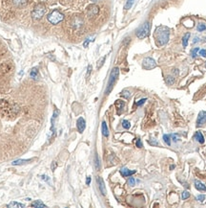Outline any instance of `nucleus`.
I'll return each mask as SVG.
<instances>
[{
  "instance_id": "obj_1",
  "label": "nucleus",
  "mask_w": 206,
  "mask_h": 208,
  "mask_svg": "<svg viewBox=\"0 0 206 208\" xmlns=\"http://www.w3.org/2000/svg\"><path fill=\"white\" fill-rule=\"evenodd\" d=\"M169 29L165 26L159 27L156 30V41L157 45H165L169 41Z\"/></svg>"
},
{
  "instance_id": "obj_2",
  "label": "nucleus",
  "mask_w": 206,
  "mask_h": 208,
  "mask_svg": "<svg viewBox=\"0 0 206 208\" xmlns=\"http://www.w3.org/2000/svg\"><path fill=\"white\" fill-rule=\"evenodd\" d=\"M47 12V9H46V6L43 3H38L37 5H35V7L33 8V12H31V18L33 20H40L44 15Z\"/></svg>"
},
{
  "instance_id": "obj_3",
  "label": "nucleus",
  "mask_w": 206,
  "mask_h": 208,
  "mask_svg": "<svg viewBox=\"0 0 206 208\" xmlns=\"http://www.w3.org/2000/svg\"><path fill=\"white\" fill-rule=\"evenodd\" d=\"M118 75H119L118 67H114L110 74V78H109V81H108L107 88H106V91H105L106 94H109L112 90H113V87H114V84H116L117 78H118Z\"/></svg>"
},
{
  "instance_id": "obj_4",
  "label": "nucleus",
  "mask_w": 206,
  "mask_h": 208,
  "mask_svg": "<svg viewBox=\"0 0 206 208\" xmlns=\"http://www.w3.org/2000/svg\"><path fill=\"white\" fill-rule=\"evenodd\" d=\"M47 19L50 23L56 25V24L60 23V22L64 19V15H63L61 12H59L58 10H54L53 12L48 15Z\"/></svg>"
},
{
  "instance_id": "obj_5",
  "label": "nucleus",
  "mask_w": 206,
  "mask_h": 208,
  "mask_svg": "<svg viewBox=\"0 0 206 208\" xmlns=\"http://www.w3.org/2000/svg\"><path fill=\"white\" fill-rule=\"evenodd\" d=\"M150 29H151L150 22L146 21V22H144V23H143L141 26L138 28V29L136 30V36L138 38H140V39L145 38L146 36H148L149 34H150Z\"/></svg>"
},
{
  "instance_id": "obj_6",
  "label": "nucleus",
  "mask_w": 206,
  "mask_h": 208,
  "mask_svg": "<svg viewBox=\"0 0 206 208\" xmlns=\"http://www.w3.org/2000/svg\"><path fill=\"white\" fill-rule=\"evenodd\" d=\"M142 67L146 70H152L157 67V62L152 58H145L142 61Z\"/></svg>"
},
{
  "instance_id": "obj_7",
  "label": "nucleus",
  "mask_w": 206,
  "mask_h": 208,
  "mask_svg": "<svg viewBox=\"0 0 206 208\" xmlns=\"http://www.w3.org/2000/svg\"><path fill=\"white\" fill-rule=\"evenodd\" d=\"M99 13V7L96 4H91L87 7V15L89 18H94Z\"/></svg>"
},
{
  "instance_id": "obj_8",
  "label": "nucleus",
  "mask_w": 206,
  "mask_h": 208,
  "mask_svg": "<svg viewBox=\"0 0 206 208\" xmlns=\"http://www.w3.org/2000/svg\"><path fill=\"white\" fill-rule=\"evenodd\" d=\"M206 123V111H200L197 119V127H202Z\"/></svg>"
},
{
  "instance_id": "obj_9",
  "label": "nucleus",
  "mask_w": 206,
  "mask_h": 208,
  "mask_svg": "<svg viewBox=\"0 0 206 208\" xmlns=\"http://www.w3.org/2000/svg\"><path fill=\"white\" fill-rule=\"evenodd\" d=\"M76 128H77V130H78L80 133H82L83 132H84V130H85V128H86V122H85V120H84V118L79 117L78 119H77V121H76Z\"/></svg>"
},
{
  "instance_id": "obj_10",
  "label": "nucleus",
  "mask_w": 206,
  "mask_h": 208,
  "mask_svg": "<svg viewBox=\"0 0 206 208\" xmlns=\"http://www.w3.org/2000/svg\"><path fill=\"white\" fill-rule=\"evenodd\" d=\"M58 115H59V111L57 109H54V114L52 116V127H51V130L53 133L56 132V120Z\"/></svg>"
},
{
  "instance_id": "obj_11",
  "label": "nucleus",
  "mask_w": 206,
  "mask_h": 208,
  "mask_svg": "<svg viewBox=\"0 0 206 208\" xmlns=\"http://www.w3.org/2000/svg\"><path fill=\"white\" fill-rule=\"evenodd\" d=\"M96 181H97V184H98V188H99L100 193H101L103 196H105L106 195V188H105V184H104L103 179L100 178V176H97Z\"/></svg>"
},
{
  "instance_id": "obj_12",
  "label": "nucleus",
  "mask_w": 206,
  "mask_h": 208,
  "mask_svg": "<svg viewBox=\"0 0 206 208\" xmlns=\"http://www.w3.org/2000/svg\"><path fill=\"white\" fill-rule=\"evenodd\" d=\"M120 174H121V176H131L132 175H134V174H136V171H131V170H129L127 169V168H125V167H123L120 169Z\"/></svg>"
},
{
  "instance_id": "obj_13",
  "label": "nucleus",
  "mask_w": 206,
  "mask_h": 208,
  "mask_svg": "<svg viewBox=\"0 0 206 208\" xmlns=\"http://www.w3.org/2000/svg\"><path fill=\"white\" fill-rule=\"evenodd\" d=\"M13 4L18 8H23L25 6H27L29 0H13Z\"/></svg>"
},
{
  "instance_id": "obj_14",
  "label": "nucleus",
  "mask_w": 206,
  "mask_h": 208,
  "mask_svg": "<svg viewBox=\"0 0 206 208\" xmlns=\"http://www.w3.org/2000/svg\"><path fill=\"white\" fill-rule=\"evenodd\" d=\"M194 183H195V187H196L197 190H199V191H206V186L202 183L201 181H199V180H197V179H196V180L194 181Z\"/></svg>"
},
{
  "instance_id": "obj_15",
  "label": "nucleus",
  "mask_w": 206,
  "mask_h": 208,
  "mask_svg": "<svg viewBox=\"0 0 206 208\" xmlns=\"http://www.w3.org/2000/svg\"><path fill=\"white\" fill-rule=\"evenodd\" d=\"M195 138H196V140L199 142L200 144H203L204 143V136H203L202 132H197L196 134H195Z\"/></svg>"
},
{
  "instance_id": "obj_16",
  "label": "nucleus",
  "mask_w": 206,
  "mask_h": 208,
  "mask_svg": "<svg viewBox=\"0 0 206 208\" xmlns=\"http://www.w3.org/2000/svg\"><path fill=\"white\" fill-rule=\"evenodd\" d=\"M101 130H102V134L104 135L105 137H108V136H109V130H108L107 124H106V122H105V121H103V122H102Z\"/></svg>"
},
{
  "instance_id": "obj_17",
  "label": "nucleus",
  "mask_w": 206,
  "mask_h": 208,
  "mask_svg": "<svg viewBox=\"0 0 206 208\" xmlns=\"http://www.w3.org/2000/svg\"><path fill=\"white\" fill-rule=\"evenodd\" d=\"M8 207L9 208H21V207H25V204L20 203V202H17V201H13L8 204Z\"/></svg>"
},
{
  "instance_id": "obj_18",
  "label": "nucleus",
  "mask_w": 206,
  "mask_h": 208,
  "mask_svg": "<svg viewBox=\"0 0 206 208\" xmlns=\"http://www.w3.org/2000/svg\"><path fill=\"white\" fill-rule=\"evenodd\" d=\"M31 207H36V208H41V207H47V205L44 204L41 201H34L33 203L31 204Z\"/></svg>"
},
{
  "instance_id": "obj_19",
  "label": "nucleus",
  "mask_w": 206,
  "mask_h": 208,
  "mask_svg": "<svg viewBox=\"0 0 206 208\" xmlns=\"http://www.w3.org/2000/svg\"><path fill=\"white\" fill-rule=\"evenodd\" d=\"M33 160V159H18V160H15L13 162V165H23V164H27L30 163V162Z\"/></svg>"
},
{
  "instance_id": "obj_20",
  "label": "nucleus",
  "mask_w": 206,
  "mask_h": 208,
  "mask_svg": "<svg viewBox=\"0 0 206 208\" xmlns=\"http://www.w3.org/2000/svg\"><path fill=\"white\" fill-rule=\"evenodd\" d=\"M189 38H190V33H186L185 35H184V36L182 38V46L184 47V48L187 47Z\"/></svg>"
},
{
  "instance_id": "obj_21",
  "label": "nucleus",
  "mask_w": 206,
  "mask_h": 208,
  "mask_svg": "<svg viewBox=\"0 0 206 208\" xmlns=\"http://www.w3.org/2000/svg\"><path fill=\"white\" fill-rule=\"evenodd\" d=\"M30 76H31L33 80H36V79H37V77H38V70H37V68H33V69L31 70Z\"/></svg>"
},
{
  "instance_id": "obj_22",
  "label": "nucleus",
  "mask_w": 206,
  "mask_h": 208,
  "mask_svg": "<svg viewBox=\"0 0 206 208\" xmlns=\"http://www.w3.org/2000/svg\"><path fill=\"white\" fill-rule=\"evenodd\" d=\"M163 141H164V143L167 145V146H170L171 145V135L164 134L163 135Z\"/></svg>"
},
{
  "instance_id": "obj_23",
  "label": "nucleus",
  "mask_w": 206,
  "mask_h": 208,
  "mask_svg": "<svg viewBox=\"0 0 206 208\" xmlns=\"http://www.w3.org/2000/svg\"><path fill=\"white\" fill-rule=\"evenodd\" d=\"M134 0H126V3H125L124 9H125V10L131 9L132 6H133V5H134Z\"/></svg>"
},
{
  "instance_id": "obj_24",
  "label": "nucleus",
  "mask_w": 206,
  "mask_h": 208,
  "mask_svg": "<svg viewBox=\"0 0 206 208\" xmlns=\"http://www.w3.org/2000/svg\"><path fill=\"white\" fill-rule=\"evenodd\" d=\"M120 95H121L122 97H124V98H126V99H129L131 97V92L127 89H124L121 93H120Z\"/></svg>"
},
{
  "instance_id": "obj_25",
  "label": "nucleus",
  "mask_w": 206,
  "mask_h": 208,
  "mask_svg": "<svg viewBox=\"0 0 206 208\" xmlns=\"http://www.w3.org/2000/svg\"><path fill=\"white\" fill-rule=\"evenodd\" d=\"M165 81L169 85H172V84H174V82H175V78L173 76H167L165 79Z\"/></svg>"
},
{
  "instance_id": "obj_26",
  "label": "nucleus",
  "mask_w": 206,
  "mask_h": 208,
  "mask_svg": "<svg viewBox=\"0 0 206 208\" xmlns=\"http://www.w3.org/2000/svg\"><path fill=\"white\" fill-rule=\"evenodd\" d=\"M124 106H125L124 102L120 101V100H117V101L116 102V107H117V109H123Z\"/></svg>"
},
{
  "instance_id": "obj_27",
  "label": "nucleus",
  "mask_w": 206,
  "mask_h": 208,
  "mask_svg": "<svg viewBox=\"0 0 206 208\" xmlns=\"http://www.w3.org/2000/svg\"><path fill=\"white\" fill-rule=\"evenodd\" d=\"M197 29L199 32H203L204 30H206V25L203 24V23H199V25H197Z\"/></svg>"
},
{
  "instance_id": "obj_28",
  "label": "nucleus",
  "mask_w": 206,
  "mask_h": 208,
  "mask_svg": "<svg viewBox=\"0 0 206 208\" xmlns=\"http://www.w3.org/2000/svg\"><path fill=\"white\" fill-rule=\"evenodd\" d=\"M122 127L124 128V129H126V130L130 129V127H131L130 122L127 121V120H123V121H122Z\"/></svg>"
},
{
  "instance_id": "obj_29",
  "label": "nucleus",
  "mask_w": 206,
  "mask_h": 208,
  "mask_svg": "<svg viewBox=\"0 0 206 208\" xmlns=\"http://www.w3.org/2000/svg\"><path fill=\"white\" fill-rule=\"evenodd\" d=\"M94 164H96V170H99L100 169V164H99V158L97 155H96V157H94Z\"/></svg>"
},
{
  "instance_id": "obj_30",
  "label": "nucleus",
  "mask_w": 206,
  "mask_h": 208,
  "mask_svg": "<svg viewBox=\"0 0 206 208\" xmlns=\"http://www.w3.org/2000/svg\"><path fill=\"white\" fill-rule=\"evenodd\" d=\"M199 47L194 48V49L191 51V55H192V57H193V58H196L197 55V53L199 52Z\"/></svg>"
},
{
  "instance_id": "obj_31",
  "label": "nucleus",
  "mask_w": 206,
  "mask_h": 208,
  "mask_svg": "<svg viewBox=\"0 0 206 208\" xmlns=\"http://www.w3.org/2000/svg\"><path fill=\"white\" fill-rule=\"evenodd\" d=\"M189 197H190V193H189L188 191H184V192L182 193V195H181V198H182L183 201H184V199H187Z\"/></svg>"
},
{
  "instance_id": "obj_32",
  "label": "nucleus",
  "mask_w": 206,
  "mask_h": 208,
  "mask_svg": "<svg viewBox=\"0 0 206 208\" xmlns=\"http://www.w3.org/2000/svg\"><path fill=\"white\" fill-rule=\"evenodd\" d=\"M128 184L130 185V186H134V184H136V180H134V178H130L128 179Z\"/></svg>"
},
{
  "instance_id": "obj_33",
  "label": "nucleus",
  "mask_w": 206,
  "mask_h": 208,
  "mask_svg": "<svg viewBox=\"0 0 206 208\" xmlns=\"http://www.w3.org/2000/svg\"><path fill=\"white\" fill-rule=\"evenodd\" d=\"M146 101H147V99H146V98H143V99H141V100H139V101L136 103V106H138V107H139V106H142V105L144 104Z\"/></svg>"
},
{
  "instance_id": "obj_34",
  "label": "nucleus",
  "mask_w": 206,
  "mask_h": 208,
  "mask_svg": "<svg viewBox=\"0 0 206 208\" xmlns=\"http://www.w3.org/2000/svg\"><path fill=\"white\" fill-rule=\"evenodd\" d=\"M205 199V196L204 195H199L197 197V201H199L200 202H202Z\"/></svg>"
},
{
  "instance_id": "obj_35",
  "label": "nucleus",
  "mask_w": 206,
  "mask_h": 208,
  "mask_svg": "<svg viewBox=\"0 0 206 208\" xmlns=\"http://www.w3.org/2000/svg\"><path fill=\"white\" fill-rule=\"evenodd\" d=\"M136 147H137V148H142V142H141V140H140L139 138H137V139H136Z\"/></svg>"
},
{
  "instance_id": "obj_36",
  "label": "nucleus",
  "mask_w": 206,
  "mask_h": 208,
  "mask_svg": "<svg viewBox=\"0 0 206 208\" xmlns=\"http://www.w3.org/2000/svg\"><path fill=\"white\" fill-rule=\"evenodd\" d=\"M105 59H106V57H103V58L100 59V61H98V64H97V68H100L102 66V64H103V61H105Z\"/></svg>"
},
{
  "instance_id": "obj_37",
  "label": "nucleus",
  "mask_w": 206,
  "mask_h": 208,
  "mask_svg": "<svg viewBox=\"0 0 206 208\" xmlns=\"http://www.w3.org/2000/svg\"><path fill=\"white\" fill-rule=\"evenodd\" d=\"M199 55H200V56L203 57V58H206V50H205V49L199 50Z\"/></svg>"
},
{
  "instance_id": "obj_38",
  "label": "nucleus",
  "mask_w": 206,
  "mask_h": 208,
  "mask_svg": "<svg viewBox=\"0 0 206 208\" xmlns=\"http://www.w3.org/2000/svg\"><path fill=\"white\" fill-rule=\"evenodd\" d=\"M91 72H92V65H89V66H88V71H87V75H86L87 78H89V75L91 74Z\"/></svg>"
},
{
  "instance_id": "obj_39",
  "label": "nucleus",
  "mask_w": 206,
  "mask_h": 208,
  "mask_svg": "<svg viewBox=\"0 0 206 208\" xmlns=\"http://www.w3.org/2000/svg\"><path fill=\"white\" fill-rule=\"evenodd\" d=\"M149 144L154 145V146H159V143H157V141H156V140H154V141L149 140Z\"/></svg>"
},
{
  "instance_id": "obj_40",
  "label": "nucleus",
  "mask_w": 206,
  "mask_h": 208,
  "mask_svg": "<svg viewBox=\"0 0 206 208\" xmlns=\"http://www.w3.org/2000/svg\"><path fill=\"white\" fill-rule=\"evenodd\" d=\"M171 137H173V140L175 142H177V141H179V136L176 135V134H173V135H171Z\"/></svg>"
},
{
  "instance_id": "obj_41",
  "label": "nucleus",
  "mask_w": 206,
  "mask_h": 208,
  "mask_svg": "<svg viewBox=\"0 0 206 208\" xmlns=\"http://www.w3.org/2000/svg\"><path fill=\"white\" fill-rule=\"evenodd\" d=\"M91 41H90V38H87L86 39V41H84V43H83V46L84 47H88V44H89V42H90Z\"/></svg>"
},
{
  "instance_id": "obj_42",
  "label": "nucleus",
  "mask_w": 206,
  "mask_h": 208,
  "mask_svg": "<svg viewBox=\"0 0 206 208\" xmlns=\"http://www.w3.org/2000/svg\"><path fill=\"white\" fill-rule=\"evenodd\" d=\"M90 183H91V176H87V179H86V184L89 185Z\"/></svg>"
},
{
  "instance_id": "obj_43",
  "label": "nucleus",
  "mask_w": 206,
  "mask_h": 208,
  "mask_svg": "<svg viewBox=\"0 0 206 208\" xmlns=\"http://www.w3.org/2000/svg\"><path fill=\"white\" fill-rule=\"evenodd\" d=\"M56 162L54 161L53 165H52V170H54V169H56Z\"/></svg>"
},
{
  "instance_id": "obj_44",
  "label": "nucleus",
  "mask_w": 206,
  "mask_h": 208,
  "mask_svg": "<svg viewBox=\"0 0 206 208\" xmlns=\"http://www.w3.org/2000/svg\"><path fill=\"white\" fill-rule=\"evenodd\" d=\"M199 38H195L193 43H197V42H199Z\"/></svg>"
},
{
  "instance_id": "obj_45",
  "label": "nucleus",
  "mask_w": 206,
  "mask_h": 208,
  "mask_svg": "<svg viewBox=\"0 0 206 208\" xmlns=\"http://www.w3.org/2000/svg\"><path fill=\"white\" fill-rule=\"evenodd\" d=\"M175 71H174V73L175 74H179V71H177V69H174Z\"/></svg>"
},
{
  "instance_id": "obj_46",
  "label": "nucleus",
  "mask_w": 206,
  "mask_h": 208,
  "mask_svg": "<svg viewBox=\"0 0 206 208\" xmlns=\"http://www.w3.org/2000/svg\"><path fill=\"white\" fill-rule=\"evenodd\" d=\"M91 1H92V2H94H94H98V1H100V0H91Z\"/></svg>"
},
{
  "instance_id": "obj_47",
  "label": "nucleus",
  "mask_w": 206,
  "mask_h": 208,
  "mask_svg": "<svg viewBox=\"0 0 206 208\" xmlns=\"http://www.w3.org/2000/svg\"><path fill=\"white\" fill-rule=\"evenodd\" d=\"M174 168H175V165H172V166H171V170H173Z\"/></svg>"
}]
</instances>
